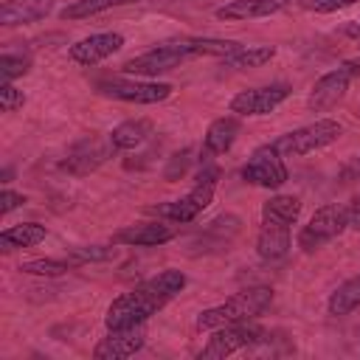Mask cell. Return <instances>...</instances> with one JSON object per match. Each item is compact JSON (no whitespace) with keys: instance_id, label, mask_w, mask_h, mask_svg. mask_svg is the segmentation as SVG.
Returning <instances> with one entry per match:
<instances>
[{"instance_id":"cell-1","label":"cell","mask_w":360,"mask_h":360,"mask_svg":"<svg viewBox=\"0 0 360 360\" xmlns=\"http://www.w3.org/2000/svg\"><path fill=\"white\" fill-rule=\"evenodd\" d=\"M188 278L183 270L166 267L158 276L141 281L138 287H132L129 292H121L118 298H112V304L107 307L104 323L107 329L115 326H135V323H146L152 315H158L169 301H174L183 290H186Z\"/></svg>"},{"instance_id":"cell-2","label":"cell","mask_w":360,"mask_h":360,"mask_svg":"<svg viewBox=\"0 0 360 360\" xmlns=\"http://www.w3.org/2000/svg\"><path fill=\"white\" fill-rule=\"evenodd\" d=\"M239 48V42L233 39H214V37H177V39H166L132 59H127L121 65L124 73L129 76H141V79H158L174 68H180L188 59L197 56H228Z\"/></svg>"},{"instance_id":"cell-3","label":"cell","mask_w":360,"mask_h":360,"mask_svg":"<svg viewBox=\"0 0 360 360\" xmlns=\"http://www.w3.org/2000/svg\"><path fill=\"white\" fill-rule=\"evenodd\" d=\"M301 200L292 194H273L262 205V222L256 233V253L267 264H278L290 256L292 225L298 222Z\"/></svg>"},{"instance_id":"cell-4","label":"cell","mask_w":360,"mask_h":360,"mask_svg":"<svg viewBox=\"0 0 360 360\" xmlns=\"http://www.w3.org/2000/svg\"><path fill=\"white\" fill-rule=\"evenodd\" d=\"M273 304V290L270 287H248L233 292L231 298H225L217 307H208L197 315L194 326L200 332H211L228 323H245V321H256L259 315H264Z\"/></svg>"},{"instance_id":"cell-5","label":"cell","mask_w":360,"mask_h":360,"mask_svg":"<svg viewBox=\"0 0 360 360\" xmlns=\"http://www.w3.org/2000/svg\"><path fill=\"white\" fill-rule=\"evenodd\" d=\"M217 180H219V169L214 166V158H202V166L194 177V186L177 200L158 202L152 208V214H158V219H166V222H174V225L194 222L211 205L214 191H217Z\"/></svg>"},{"instance_id":"cell-6","label":"cell","mask_w":360,"mask_h":360,"mask_svg":"<svg viewBox=\"0 0 360 360\" xmlns=\"http://www.w3.org/2000/svg\"><path fill=\"white\" fill-rule=\"evenodd\" d=\"M343 135V127L335 118H315L312 124H304L292 132H284L273 141V146L284 155V158H304L312 155L318 149L332 146L338 138Z\"/></svg>"},{"instance_id":"cell-7","label":"cell","mask_w":360,"mask_h":360,"mask_svg":"<svg viewBox=\"0 0 360 360\" xmlns=\"http://www.w3.org/2000/svg\"><path fill=\"white\" fill-rule=\"evenodd\" d=\"M96 93L104 98H115V101H127V104H160L166 101L174 87L169 82H155V79H121V76H107L96 82Z\"/></svg>"},{"instance_id":"cell-8","label":"cell","mask_w":360,"mask_h":360,"mask_svg":"<svg viewBox=\"0 0 360 360\" xmlns=\"http://www.w3.org/2000/svg\"><path fill=\"white\" fill-rule=\"evenodd\" d=\"M346 228H349L346 205L329 202V205H321V208L307 219V225H301L295 242H298V248H301L304 253H315V250H321L323 245H329L332 239H338Z\"/></svg>"},{"instance_id":"cell-9","label":"cell","mask_w":360,"mask_h":360,"mask_svg":"<svg viewBox=\"0 0 360 360\" xmlns=\"http://www.w3.org/2000/svg\"><path fill=\"white\" fill-rule=\"evenodd\" d=\"M357 76H360V56L346 59V62H340L338 68L326 70V73L312 84V90H309V96H307V110H309V112H326V110H332V107L349 93V84H352Z\"/></svg>"},{"instance_id":"cell-10","label":"cell","mask_w":360,"mask_h":360,"mask_svg":"<svg viewBox=\"0 0 360 360\" xmlns=\"http://www.w3.org/2000/svg\"><path fill=\"white\" fill-rule=\"evenodd\" d=\"M267 338V332L262 326H256L253 321H245V323H228V326H219V329H211V338L208 343L200 349V360H222V357H231L242 349H250L256 343H262Z\"/></svg>"},{"instance_id":"cell-11","label":"cell","mask_w":360,"mask_h":360,"mask_svg":"<svg viewBox=\"0 0 360 360\" xmlns=\"http://www.w3.org/2000/svg\"><path fill=\"white\" fill-rule=\"evenodd\" d=\"M239 174H242L245 183L259 186V188H281V186L290 180L284 155H281L273 143L256 146V149L250 152V158L245 160V166H242Z\"/></svg>"},{"instance_id":"cell-12","label":"cell","mask_w":360,"mask_h":360,"mask_svg":"<svg viewBox=\"0 0 360 360\" xmlns=\"http://www.w3.org/2000/svg\"><path fill=\"white\" fill-rule=\"evenodd\" d=\"M292 93V87L287 82H273V84H262V87H248V90H239L231 101H228V110L239 118H259V115H267L273 112L281 101H287Z\"/></svg>"},{"instance_id":"cell-13","label":"cell","mask_w":360,"mask_h":360,"mask_svg":"<svg viewBox=\"0 0 360 360\" xmlns=\"http://www.w3.org/2000/svg\"><path fill=\"white\" fill-rule=\"evenodd\" d=\"M112 152H115V146H112L110 135H107V138H101V135H87V138L76 141V143L68 149V158L62 160V169H65L68 174L84 177V174L96 172L101 163H107V160L112 158Z\"/></svg>"},{"instance_id":"cell-14","label":"cell","mask_w":360,"mask_h":360,"mask_svg":"<svg viewBox=\"0 0 360 360\" xmlns=\"http://www.w3.org/2000/svg\"><path fill=\"white\" fill-rule=\"evenodd\" d=\"M143 343H146V323L115 326V329H107V335L96 343L93 357L96 360H127L135 352H141Z\"/></svg>"},{"instance_id":"cell-15","label":"cell","mask_w":360,"mask_h":360,"mask_svg":"<svg viewBox=\"0 0 360 360\" xmlns=\"http://www.w3.org/2000/svg\"><path fill=\"white\" fill-rule=\"evenodd\" d=\"M121 48H124V34H118V31H101V34H90V37L73 42L68 48V56H70V62H76L82 68H96L98 62L110 59Z\"/></svg>"},{"instance_id":"cell-16","label":"cell","mask_w":360,"mask_h":360,"mask_svg":"<svg viewBox=\"0 0 360 360\" xmlns=\"http://www.w3.org/2000/svg\"><path fill=\"white\" fill-rule=\"evenodd\" d=\"M177 236V231L163 219L158 222H135V225H124L112 233V245H127V248H158L166 245Z\"/></svg>"},{"instance_id":"cell-17","label":"cell","mask_w":360,"mask_h":360,"mask_svg":"<svg viewBox=\"0 0 360 360\" xmlns=\"http://www.w3.org/2000/svg\"><path fill=\"white\" fill-rule=\"evenodd\" d=\"M290 3L292 0H228L214 14L217 20H225V22H242V20H259V17L278 14Z\"/></svg>"},{"instance_id":"cell-18","label":"cell","mask_w":360,"mask_h":360,"mask_svg":"<svg viewBox=\"0 0 360 360\" xmlns=\"http://www.w3.org/2000/svg\"><path fill=\"white\" fill-rule=\"evenodd\" d=\"M242 132V124H239V115H219L208 124L205 135H202V158H219L225 155L236 138Z\"/></svg>"},{"instance_id":"cell-19","label":"cell","mask_w":360,"mask_h":360,"mask_svg":"<svg viewBox=\"0 0 360 360\" xmlns=\"http://www.w3.org/2000/svg\"><path fill=\"white\" fill-rule=\"evenodd\" d=\"M51 11H53V0H6L0 6V25L3 28L28 25L45 20Z\"/></svg>"},{"instance_id":"cell-20","label":"cell","mask_w":360,"mask_h":360,"mask_svg":"<svg viewBox=\"0 0 360 360\" xmlns=\"http://www.w3.org/2000/svg\"><path fill=\"white\" fill-rule=\"evenodd\" d=\"M152 132H155V127L149 118H129V121H121L118 127H112L110 141H112L115 152H132V149L143 146L152 138Z\"/></svg>"},{"instance_id":"cell-21","label":"cell","mask_w":360,"mask_h":360,"mask_svg":"<svg viewBox=\"0 0 360 360\" xmlns=\"http://www.w3.org/2000/svg\"><path fill=\"white\" fill-rule=\"evenodd\" d=\"M239 228H242V219H239V217L222 214V217H217L214 222H208V228L197 236L194 245H205L202 250H222V248L231 245V239L239 233Z\"/></svg>"},{"instance_id":"cell-22","label":"cell","mask_w":360,"mask_h":360,"mask_svg":"<svg viewBox=\"0 0 360 360\" xmlns=\"http://www.w3.org/2000/svg\"><path fill=\"white\" fill-rule=\"evenodd\" d=\"M276 56L273 45H239L233 53L222 56V68L228 70H250V68H262Z\"/></svg>"},{"instance_id":"cell-23","label":"cell","mask_w":360,"mask_h":360,"mask_svg":"<svg viewBox=\"0 0 360 360\" xmlns=\"http://www.w3.org/2000/svg\"><path fill=\"white\" fill-rule=\"evenodd\" d=\"M45 225L39 222H20V225H8L3 233H0V248L6 253L11 250H20V248H34L45 239Z\"/></svg>"},{"instance_id":"cell-24","label":"cell","mask_w":360,"mask_h":360,"mask_svg":"<svg viewBox=\"0 0 360 360\" xmlns=\"http://www.w3.org/2000/svg\"><path fill=\"white\" fill-rule=\"evenodd\" d=\"M326 309H329V315H335V318L360 309V273L352 276V278H346L343 284H338V287L332 290V295H329V301H326Z\"/></svg>"},{"instance_id":"cell-25","label":"cell","mask_w":360,"mask_h":360,"mask_svg":"<svg viewBox=\"0 0 360 360\" xmlns=\"http://www.w3.org/2000/svg\"><path fill=\"white\" fill-rule=\"evenodd\" d=\"M124 3H132V0H73V3H68L59 11V17L62 20H84V17L101 14V11L115 8V6H124Z\"/></svg>"},{"instance_id":"cell-26","label":"cell","mask_w":360,"mask_h":360,"mask_svg":"<svg viewBox=\"0 0 360 360\" xmlns=\"http://www.w3.org/2000/svg\"><path fill=\"white\" fill-rule=\"evenodd\" d=\"M70 270H73L70 259H53V256H48V259H28V262L20 264V273H25V276H45V278L65 276Z\"/></svg>"},{"instance_id":"cell-27","label":"cell","mask_w":360,"mask_h":360,"mask_svg":"<svg viewBox=\"0 0 360 360\" xmlns=\"http://www.w3.org/2000/svg\"><path fill=\"white\" fill-rule=\"evenodd\" d=\"M28 70H31V56L28 53H11V51H6L0 56V76H3V82H14V79L25 76Z\"/></svg>"},{"instance_id":"cell-28","label":"cell","mask_w":360,"mask_h":360,"mask_svg":"<svg viewBox=\"0 0 360 360\" xmlns=\"http://www.w3.org/2000/svg\"><path fill=\"white\" fill-rule=\"evenodd\" d=\"M115 256V248H107V245H79V248H70V262L73 264H87V262H110Z\"/></svg>"},{"instance_id":"cell-29","label":"cell","mask_w":360,"mask_h":360,"mask_svg":"<svg viewBox=\"0 0 360 360\" xmlns=\"http://www.w3.org/2000/svg\"><path fill=\"white\" fill-rule=\"evenodd\" d=\"M0 107H3V112H17V110H22V107H25V93L17 90L11 82H3V84H0Z\"/></svg>"},{"instance_id":"cell-30","label":"cell","mask_w":360,"mask_h":360,"mask_svg":"<svg viewBox=\"0 0 360 360\" xmlns=\"http://www.w3.org/2000/svg\"><path fill=\"white\" fill-rule=\"evenodd\" d=\"M357 0H298V6L304 11H315V14H332V11H340V8H349L354 6Z\"/></svg>"},{"instance_id":"cell-31","label":"cell","mask_w":360,"mask_h":360,"mask_svg":"<svg viewBox=\"0 0 360 360\" xmlns=\"http://www.w3.org/2000/svg\"><path fill=\"white\" fill-rule=\"evenodd\" d=\"M191 155H194V149L191 146H186L183 152H177V155H172L169 158V166H166V180H177V177H183L186 172H188V163H191Z\"/></svg>"},{"instance_id":"cell-32","label":"cell","mask_w":360,"mask_h":360,"mask_svg":"<svg viewBox=\"0 0 360 360\" xmlns=\"http://www.w3.org/2000/svg\"><path fill=\"white\" fill-rule=\"evenodd\" d=\"M22 205H25V194H20L14 188H3V194H0V214L3 217H8L14 208H22Z\"/></svg>"},{"instance_id":"cell-33","label":"cell","mask_w":360,"mask_h":360,"mask_svg":"<svg viewBox=\"0 0 360 360\" xmlns=\"http://www.w3.org/2000/svg\"><path fill=\"white\" fill-rule=\"evenodd\" d=\"M346 214H349V228H352V231H360V197H354V200L346 205Z\"/></svg>"},{"instance_id":"cell-34","label":"cell","mask_w":360,"mask_h":360,"mask_svg":"<svg viewBox=\"0 0 360 360\" xmlns=\"http://www.w3.org/2000/svg\"><path fill=\"white\" fill-rule=\"evenodd\" d=\"M340 34L349 37V39H360V17H357V20H349V22L340 28Z\"/></svg>"}]
</instances>
